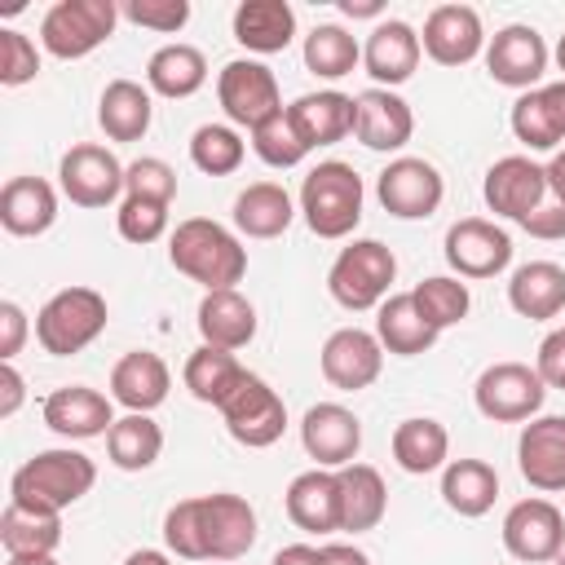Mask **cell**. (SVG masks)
I'll return each mask as SVG.
<instances>
[{
	"instance_id": "52a82bcc",
	"label": "cell",
	"mask_w": 565,
	"mask_h": 565,
	"mask_svg": "<svg viewBox=\"0 0 565 565\" xmlns=\"http://www.w3.org/2000/svg\"><path fill=\"white\" fill-rule=\"evenodd\" d=\"M472 397H477V411L486 419H494V424H521V419H534L539 415V406L547 397V384L525 362H494V366H486L477 375Z\"/></svg>"
},
{
	"instance_id": "94428289",
	"label": "cell",
	"mask_w": 565,
	"mask_h": 565,
	"mask_svg": "<svg viewBox=\"0 0 565 565\" xmlns=\"http://www.w3.org/2000/svg\"><path fill=\"white\" fill-rule=\"evenodd\" d=\"M124 565H172V561L163 552H154V547H137V552L124 556Z\"/></svg>"
},
{
	"instance_id": "8992f818",
	"label": "cell",
	"mask_w": 565,
	"mask_h": 565,
	"mask_svg": "<svg viewBox=\"0 0 565 565\" xmlns=\"http://www.w3.org/2000/svg\"><path fill=\"white\" fill-rule=\"evenodd\" d=\"M115 22H119L115 0H57L40 18V44L53 57L75 62V57H88L97 44H106Z\"/></svg>"
},
{
	"instance_id": "1f68e13d",
	"label": "cell",
	"mask_w": 565,
	"mask_h": 565,
	"mask_svg": "<svg viewBox=\"0 0 565 565\" xmlns=\"http://www.w3.org/2000/svg\"><path fill=\"white\" fill-rule=\"evenodd\" d=\"M508 305L530 318V322H543V318H556L565 309V269L556 260H530L512 274L508 282Z\"/></svg>"
},
{
	"instance_id": "816d5d0a",
	"label": "cell",
	"mask_w": 565,
	"mask_h": 565,
	"mask_svg": "<svg viewBox=\"0 0 565 565\" xmlns=\"http://www.w3.org/2000/svg\"><path fill=\"white\" fill-rule=\"evenodd\" d=\"M534 371H539V380H543L547 388H561V393H565V327L552 331V335H543Z\"/></svg>"
},
{
	"instance_id": "603a6c76",
	"label": "cell",
	"mask_w": 565,
	"mask_h": 565,
	"mask_svg": "<svg viewBox=\"0 0 565 565\" xmlns=\"http://www.w3.org/2000/svg\"><path fill=\"white\" fill-rule=\"evenodd\" d=\"M287 115H291V124L300 128L305 146L318 150V146L344 141V137L353 132V124H358V97L335 93V88H322V93L296 97V102L287 106Z\"/></svg>"
},
{
	"instance_id": "5bb4252c",
	"label": "cell",
	"mask_w": 565,
	"mask_h": 565,
	"mask_svg": "<svg viewBox=\"0 0 565 565\" xmlns=\"http://www.w3.org/2000/svg\"><path fill=\"white\" fill-rule=\"evenodd\" d=\"M446 260L459 278H494L512 260V238L486 216H463L446 230Z\"/></svg>"
},
{
	"instance_id": "5b68a950",
	"label": "cell",
	"mask_w": 565,
	"mask_h": 565,
	"mask_svg": "<svg viewBox=\"0 0 565 565\" xmlns=\"http://www.w3.org/2000/svg\"><path fill=\"white\" fill-rule=\"evenodd\" d=\"M397 278V260L380 238H353L349 247H340V256L331 260L327 274V291L335 296V305H344L349 313L362 309H380L388 300V287Z\"/></svg>"
},
{
	"instance_id": "d6986e66",
	"label": "cell",
	"mask_w": 565,
	"mask_h": 565,
	"mask_svg": "<svg viewBox=\"0 0 565 565\" xmlns=\"http://www.w3.org/2000/svg\"><path fill=\"white\" fill-rule=\"evenodd\" d=\"M486 71L494 75V84H508V88H534L547 71V44L534 26L525 22H512L503 31H494V40L486 44Z\"/></svg>"
},
{
	"instance_id": "d4e9b609",
	"label": "cell",
	"mask_w": 565,
	"mask_h": 565,
	"mask_svg": "<svg viewBox=\"0 0 565 565\" xmlns=\"http://www.w3.org/2000/svg\"><path fill=\"white\" fill-rule=\"evenodd\" d=\"M168 388H172V371H168V362H163L159 353H150V349L124 353V358L115 362V371H110V397H115L119 406L137 411V415H150V411L168 397Z\"/></svg>"
},
{
	"instance_id": "f5cc1de1",
	"label": "cell",
	"mask_w": 565,
	"mask_h": 565,
	"mask_svg": "<svg viewBox=\"0 0 565 565\" xmlns=\"http://www.w3.org/2000/svg\"><path fill=\"white\" fill-rule=\"evenodd\" d=\"M26 344V313L13 300H0V362H13Z\"/></svg>"
},
{
	"instance_id": "e0dca14e",
	"label": "cell",
	"mask_w": 565,
	"mask_h": 565,
	"mask_svg": "<svg viewBox=\"0 0 565 565\" xmlns=\"http://www.w3.org/2000/svg\"><path fill=\"white\" fill-rule=\"evenodd\" d=\"M300 441H305V455L318 459V468H344V463L358 459L362 424H358V415L349 406L318 402L300 419Z\"/></svg>"
},
{
	"instance_id": "7bdbcfd3",
	"label": "cell",
	"mask_w": 565,
	"mask_h": 565,
	"mask_svg": "<svg viewBox=\"0 0 565 565\" xmlns=\"http://www.w3.org/2000/svg\"><path fill=\"white\" fill-rule=\"evenodd\" d=\"M243 154H247V146H243V137H238L230 124H203V128H194V137H190V163H194L199 172H207V177H230V172H238Z\"/></svg>"
},
{
	"instance_id": "e575fe53",
	"label": "cell",
	"mask_w": 565,
	"mask_h": 565,
	"mask_svg": "<svg viewBox=\"0 0 565 565\" xmlns=\"http://www.w3.org/2000/svg\"><path fill=\"white\" fill-rule=\"evenodd\" d=\"M146 84H150V93L172 97V102L194 97L207 84V57L194 44H163L146 62Z\"/></svg>"
},
{
	"instance_id": "db71d44e",
	"label": "cell",
	"mask_w": 565,
	"mask_h": 565,
	"mask_svg": "<svg viewBox=\"0 0 565 565\" xmlns=\"http://www.w3.org/2000/svg\"><path fill=\"white\" fill-rule=\"evenodd\" d=\"M521 230L525 234H534V238H565V203L561 199H547L543 207H534L525 221H521Z\"/></svg>"
},
{
	"instance_id": "7402d4cb",
	"label": "cell",
	"mask_w": 565,
	"mask_h": 565,
	"mask_svg": "<svg viewBox=\"0 0 565 565\" xmlns=\"http://www.w3.org/2000/svg\"><path fill=\"white\" fill-rule=\"evenodd\" d=\"M419 53H424V44H419L415 26L388 18V22H380V26L366 35V44H362V66H366V75L375 79V88H393V84H406V79L415 75Z\"/></svg>"
},
{
	"instance_id": "cb8c5ba5",
	"label": "cell",
	"mask_w": 565,
	"mask_h": 565,
	"mask_svg": "<svg viewBox=\"0 0 565 565\" xmlns=\"http://www.w3.org/2000/svg\"><path fill=\"white\" fill-rule=\"evenodd\" d=\"M415 132V115L411 106L393 93V88H366L358 93V124L353 137L366 150H402Z\"/></svg>"
},
{
	"instance_id": "7c38bea8",
	"label": "cell",
	"mask_w": 565,
	"mask_h": 565,
	"mask_svg": "<svg viewBox=\"0 0 565 565\" xmlns=\"http://www.w3.org/2000/svg\"><path fill=\"white\" fill-rule=\"evenodd\" d=\"M503 547L525 565L556 561L565 552V516H561V508L552 499L512 503L508 516H503Z\"/></svg>"
},
{
	"instance_id": "4dcf8cb0",
	"label": "cell",
	"mask_w": 565,
	"mask_h": 565,
	"mask_svg": "<svg viewBox=\"0 0 565 565\" xmlns=\"http://www.w3.org/2000/svg\"><path fill=\"white\" fill-rule=\"evenodd\" d=\"M335 477H340V530H349V534L375 530L388 508L384 477L371 463H344V468H335Z\"/></svg>"
},
{
	"instance_id": "f907efd6",
	"label": "cell",
	"mask_w": 565,
	"mask_h": 565,
	"mask_svg": "<svg viewBox=\"0 0 565 565\" xmlns=\"http://www.w3.org/2000/svg\"><path fill=\"white\" fill-rule=\"evenodd\" d=\"M119 13L128 22H137V26H150V31L172 35V31H181L190 22V0H128Z\"/></svg>"
},
{
	"instance_id": "03108f58",
	"label": "cell",
	"mask_w": 565,
	"mask_h": 565,
	"mask_svg": "<svg viewBox=\"0 0 565 565\" xmlns=\"http://www.w3.org/2000/svg\"><path fill=\"white\" fill-rule=\"evenodd\" d=\"M207 565H225V561H207Z\"/></svg>"
},
{
	"instance_id": "91938a15",
	"label": "cell",
	"mask_w": 565,
	"mask_h": 565,
	"mask_svg": "<svg viewBox=\"0 0 565 565\" xmlns=\"http://www.w3.org/2000/svg\"><path fill=\"white\" fill-rule=\"evenodd\" d=\"M340 13H349V18H380L384 0H340Z\"/></svg>"
},
{
	"instance_id": "9a60e30c",
	"label": "cell",
	"mask_w": 565,
	"mask_h": 565,
	"mask_svg": "<svg viewBox=\"0 0 565 565\" xmlns=\"http://www.w3.org/2000/svg\"><path fill=\"white\" fill-rule=\"evenodd\" d=\"M203 521V556L207 561H238L256 543V508L243 494H199Z\"/></svg>"
},
{
	"instance_id": "d590c367",
	"label": "cell",
	"mask_w": 565,
	"mask_h": 565,
	"mask_svg": "<svg viewBox=\"0 0 565 565\" xmlns=\"http://www.w3.org/2000/svg\"><path fill=\"white\" fill-rule=\"evenodd\" d=\"M441 499L459 516H486L499 499V472L486 459H450L441 468Z\"/></svg>"
},
{
	"instance_id": "2e32d148",
	"label": "cell",
	"mask_w": 565,
	"mask_h": 565,
	"mask_svg": "<svg viewBox=\"0 0 565 565\" xmlns=\"http://www.w3.org/2000/svg\"><path fill=\"white\" fill-rule=\"evenodd\" d=\"M380 366H384V344L362 327H340L322 344V375L331 388L358 393L380 380Z\"/></svg>"
},
{
	"instance_id": "f1b7e54d",
	"label": "cell",
	"mask_w": 565,
	"mask_h": 565,
	"mask_svg": "<svg viewBox=\"0 0 565 565\" xmlns=\"http://www.w3.org/2000/svg\"><path fill=\"white\" fill-rule=\"evenodd\" d=\"M194 322H199L203 344L230 349V353L243 349V344H252V335H256V309H252V300L238 296L234 287H230V291H207V296L199 300Z\"/></svg>"
},
{
	"instance_id": "ee69618b",
	"label": "cell",
	"mask_w": 565,
	"mask_h": 565,
	"mask_svg": "<svg viewBox=\"0 0 565 565\" xmlns=\"http://www.w3.org/2000/svg\"><path fill=\"white\" fill-rule=\"evenodd\" d=\"M411 296H415L419 313L428 318V327H437V331H446V327L463 322V318H468V305H472V296H468V282H459V278H446V274H433V278H424V282H419Z\"/></svg>"
},
{
	"instance_id": "be15d7a7",
	"label": "cell",
	"mask_w": 565,
	"mask_h": 565,
	"mask_svg": "<svg viewBox=\"0 0 565 565\" xmlns=\"http://www.w3.org/2000/svg\"><path fill=\"white\" fill-rule=\"evenodd\" d=\"M556 66H561V71H565V35H561V40H556Z\"/></svg>"
},
{
	"instance_id": "836d02e7",
	"label": "cell",
	"mask_w": 565,
	"mask_h": 565,
	"mask_svg": "<svg viewBox=\"0 0 565 565\" xmlns=\"http://www.w3.org/2000/svg\"><path fill=\"white\" fill-rule=\"evenodd\" d=\"M375 335H380V344H384L388 353L415 358V353H428L441 331L428 327V318L419 313L415 296L402 291V296H388V300L380 305V313H375Z\"/></svg>"
},
{
	"instance_id": "60d3db41",
	"label": "cell",
	"mask_w": 565,
	"mask_h": 565,
	"mask_svg": "<svg viewBox=\"0 0 565 565\" xmlns=\"http://www.w3.org/2000/svg\"><path fill=\"white\" fill-rule=\"evenodd\" d=\"M159 450H163V428H159L150 415L128 411V415L115 419L110 433H106V455H110V463L124 468V472L150 468V463L159 459Z\"/></svg>"
},
{
	"instance_id": "484cf974",
	"label": "cell",
	"mask_w": 565,
	"mask_h": 565,
	"mask_svg": "<svg viewBox=\"0 0 565 565\" xmlns=\"http://www.w3.org/2000/svg\"><path fill=\"white\" fill-rule=\"evenodd\" d=\"M512 132L530 150H556L565 141V79L521 93L512 102Z\"/></svg>"
},
{
	"instance_id": "9f6ffc18",
	"label": "cell",
	"mask_w": 565,
	"mask_h": 565,
	"mask_svg": "<svg viewBox=\"0 0 565 565\" xmlns=\"http://www.w3.org/2000/svg\"><path fill=\"white\" fill-rule=\"evenodd\" d=\"M322 565H371V556L353 543H327L322 547Z\"/></svg>"
},
{
	"instance_id": "4fadbf2b",
	"label": "cell",
	"mask_w": 565,
	"mask_h": 565,
	"mask_svg": "<svg viewBox=\"0 0 565 565\" xmlns=\"http://www.w3.org/2000/svg\"><path fill=\"white\" fill-rule=\"evenodd\" d=\"M486 203L494 216H508V221H525L534 207H543L552 199L547 190V168L525 159V154H503L499 163H490L486 172V185H481Z\"/></svg>"
},
{
	"instance_id": "277c9868",
	"label": "cell",
	"mask_w": 565,
	"mask_h": 565,
	"mask_svg": "<svg viewBox=\"0 0 565 565\" xmlns=\"http://www.w3.org/2000/svg\"><path fill=\"white\" fill-rule=\"evenodd\" d=\"M106 318H110V309H106L102 291H93V287H62L35 313V340H40L44 353L71 358V353L88 349L106 331Z\"/></svg>"
},
{
	"instance_id": "83f0119b",
	"label": "cell",
	"mask_w": 565,
	"mask_h": 565,
	"mask_svg": "<svg viewBox=\"0 0 565 565\" xmlns=\"http://www.w3.org/2000/svg\"><path fill=\"white\" fill-rule=\"evenodd\" d=\"M287 516L305 534L340 530V477L331 468H309L287 486Z\"/></svg>"
},
{
	"instance_id": "6da1fadb",
	"label": "cell",
	"mask_w": 565,
	"mask_h": 565,
	"mask_svg": "<svg viewBox=\"0 0 565 565\" xmlns=\"http://www.w3.org/2000/svg\"><path fill=\"white\" fill-rule=\"evenodd\" d=\"M168 260L185 278L203 282L207 291H230L247 274V247L221 221H207V216H190L172 230Z\"/></svg>"
},
{
	"instance_id": "ffe728a7",
	"label": "cell",
	"mask_w": 565,
	"mask_h": 565,
	"mask_svg": "<svg viewBox=\"0 0 565 565\" xmlns=\"http://www.w3.org/2000/svg\"><path fill=\"white\" fill-rule=\"evenodd\" d=\"M516 468L543 494L565 490V415H539L521 428Z\"/></svg>"
},
{
	"instance_id": "bcb514c9",
	"label": "cell",
	"mask_w": 565,
	"mask_h": 565,
	"mask_svg": "<svg viewBox=\"0 0 565 565\" xmlns=\"http://www.w3.org/2000/svg\"><path fill=\"white\" fill-rule=\"evenodd\" d=\"M115 225H119V234H124L128 243L146 247V243L163 238V230H168V203L124 194V203H119V212H115Z\"/></svg>"
},
{
	"instance_id": "b9f144b4",
	"label": "cell",
	"mask_w": 565,
	"mask_h": 565,
	"mask_svg": "<svg viewBox=\"0 0 565 565\" xmlns=\"http://www.w3.org/2000/svg\"><path fill=\"white\" fill-rule=\"evenodd\" d=\"M358 62H362V44H358L344 26L322 22V26H313V31L305 35V66H309L313 75L340 79V75H349Z\"/></svg>"
},
{
	"instance_id": "681fc988",
	"label": "cell",
	"mask_w": 565,
	"mask_h": 565,
	"mask_svg": "<svg viewBox=\"0 0 565 565\" xmlns=\"http://www.w3.org/2000/svg\"><path fill=\"white\" fill-rule=\"evenodd\" d=\"M35 71H40L35 44H31L22 31L4 26V31H0V84H4V88H18V84L35 79Z\"/></svg>"
},
{
	"instance_id": "7a4b0ae2",
	"label": "cell",
	"mask_w": 565,
	"mask_h": 565,
	"mask_svg": "<svg viewBox=\"0 0 565 565\" xmlns=\"http://www.w3.org/2000/svg\"><path fill=\"white\" fill-rule=\"evenodd\" d=\"M93 481H97V463L84 450H71V446L40 450L13 472L9 503H22L31 512H62L79 503L93 490Z\"/></svg>"
},
{
	"instance_id": "f546056e",
	"label": "cell",
	"mask_w": 565,
	"mask_h": 565,
	"mask_svg": "<svg viewBox=\"0 0 565 565\" xmlns=\"http://www.w3.org/2000/svg\"><path fill=\"white\" fill-rule=\"evenodd\" d=\"M150 119H154V102L150 88H141L137 79H110L102 88L97 124L110 141H141L150 132Z\"/></svg>"
},
{
	"instance_id": "c3c4849f",
	"label": "cell",
	"mask_w": 565,
	"mask_h": 565,
	"mask_svg": "<svg viewBox=\"0 0 565 565\" xmlns=\"http://www.w3.org/2000/svg\"><path fill=\"white\" fill-rule=\"evenodd\" d=\"M124 190L137 194V199L172 203V194H177V172H172L163 159L146 154V159H132V163H128V172H124Z\"/></svg>"
},
{
	"instance_id": "74e56055",
	"label": "cell",
	"mask_w": 565,
	"mask_h": 565,
	"mask_svg": "<svg viewBox=\"0 0 565 565\" xmlns=\"http://www.w3.org/2000/svg\"><path fill=\"white\" fill-rule=\"evenodd\" d=\"M450 455V433L446 424L428 419V415H415V419H402L393 428V459L402 463V472L411 477H424V472H437Z\"/></svg>"
},
{
	"instance_id": "8d00e7d4",
	"label": "cell",
	"mask_w": 565,
	"mask_h": 565,
	"mask_svg": "<svg viewBox=\"0 0 565 565\" xmlns=\"http://www.w3.org/2000/svg\"><path fill=\"white\" fill-rule=\"evenodd\" d=\"M296 207H291V194L278 185V181H252L238 199H234V225L247 234V238H278L287 225H291Z\"/></svg>"
},
{
	"instance_id": "44dd1931",
	"label": "cell",
	"mask_w": 565,
	"mask_h": 565,
	"mask_svg": "<svg viewBox=\"0 0 565 565\" xmlns=\"http://www.w3.org/2000/svg\"><path fill=\"white\" fill-rule=\"evenodd\" d=\"M44 424L57 433V437H71V441H88V437H102L110 433L115 424V406L106 393L88 388V384H62L44 397Z\"/></svg>"
},
{
	"instance_id": "11a10c76",
	"label": "cell",
	"mask_w": 565,
	"mask_h": 565,
	"mask_svg": "<svg viewBox=\"0 0 565 565\" xmlns=\"http://www.w3.org/2000/svg\"><path fill=\"white\" fill-rule=\"evenodd\" d=\"M0 388H4V397H0V419H9V415L22 406V388H26L13 362H4V366H0Z\"/></svg>"
},
{
	"instance_id": "7dc6e473",
	"label": "cell",
	"mask_w": 565,
	"mask_h": 565,
	"mask_svg": "<svg viewBox=\"0 0 565 565\" xmlns=\"http://www.w3.org/2000/svg\"><path fill=\"white\" fill-rule=\"evenodd\" d=\"M163 543L185 556V561H207L203 556V521H199V499H181L163 516Z\"/></svg>"
},
{
	"instance_id": "6f0895ef",
	"label": "cell",
	"mask_w": 565,
	"mask_h": 565,
	"mask_svg": "<svg viewBox=\"0 0 565 565\" xmlns=\"http://www.w3.org/2000/svg\"><path fill=\"white\" fill-rule=\"evenodd\" d=\"M274 565H322V547H309V543H291L274 556Z\"/></svg>"
},
{
	"instance_id": "8fae6325",
	"label": "cell",
	"mask_w": 565,
	"mask_h": 565,
	"mask_svg": "<svg viewBox=\"0 0 565 565\" xmlns=\"http://www.w3.org/2000/svg\"><path fill=\"white\" fill-rule=\"evenodd\" d=\"M124 163L115 159V150L97 146V141H79L62 154L57 177H62V194L79 207H106L119 199L124 190Z\"/></svg>"
},
{
	"instance_id": "f35d334b",
	"label": "cell",
	"mask_w": 565,
	"mask_h": 565,
	"mask_svg": "<svg viewBox=\"0 0 565 565\" xmlns=\"http://www.w3.org/2000/svg\"><path fill=\"white\" fill-rule=\"evenodd\" d=\"M0 543L9 556H53L62 543V512H31L9 503L0 512Z\"/></svg>"
},
{
	"instance_id": "ba28073f",
	"label": "cell",
	"mask_w": 565,
	"mask_h": 565,
	"mask_svg": "<svg viewBox=\"0 0 565 565\" xmlns=\"http://www.w3.org/2000/svg\"><path fill=\"white\" fill-rule=\"evenodd\" d=\"M216 411H221L230 437H234L238 446H247V450L274 446V441L282 437V428H287V406H282V397H278L260 375H252V371L238 380V388H234Z\"/></svg>"
},
{
	"instance_id": "3957f363",
	"label": "cell",
	"mask_w": 565,
	"mask_h": 565,
	"mask_svg": "<svg viewBox=\"0 0 565 565\" xmlns=\"http://www.w3.org/2000/svg\"><path fill=\"white\" fill-rule=\"evenodd\" d=\"M362 177L353 172V163L344 159H327L318 163L305 185H300V212L305 225L318 238H344L353 234V225L362 221Z\"/></svg>"
},
{
	"instance_id": "d6a6232c",
	"label": "cell",
	"mask_w": 565,
	"mask_h": 565,
	"mask_svg": "<svg viewBox=\"0 0 565 565\" xmlns=\"http://www.w3.org/2000/svg\"><path fill=\"white\" fill-rule=\"evenodd\" d=\"M296 35V13L287 0H243L234 9V40L252 53H282Z\"/></svg>"
},
{
	"instance_id": "680465c9",
	"label": "cell",
	"mask_w": 565,
	"mask_h": 565,
	"mask_svg": "<svg viewBox=\"0 0 565 565\" xmlns=\"http://www.w3.org/2000/svg\"><path fill=\"white\" fill-rule=\"evenodd\" d=\"M547 190H552V199L565 203V150H556L547 163Z\"/></svg>"
},
{
	"instance_id": "ac0fdd59",
	"label": "cell",
	"mask_w": 565,
	"mask_h": 565,
	"mask_svg": "<svg viewBox=\"0 0 565 565\" xmlns=\"http://www.w3.org/2000/svg\"><path fill=\"white\" fill-rule=\"evenodd\" d=\"M424 53L437 66H468L481 49H486V31H481V13L472 4H437L424 18V35H419Z\"/></svg>"
},
{
	"instance_id": "4316f807",
	"label": "cell",
	"mask_w": 565,
	"mask_h": 565,
	"mask_svg": "<svg viewBox=\"0 0 565 565\" xmlns=\"http://www.w3.org/2000/svg\"><path fill=\"white\" fill-rule=\"evenodd\" d=\"M57 221V190L44 177H9L0 190V225L13 238H35Z\"/></svg>"
},
{
	"instance_id": "30bf717a",
	"label": "cell",
	"mask_w": 565,
	"mask_h": 565,
	"mask_svg": "<svg viewBox=\"0 0 565 565\" xmlns=\"http://www.w3.org/2000/svg\"><path fill=\"white\" fill-rule=\"evenodd\" d=\"M216 97H221V110L243 128H256L282 110V93H278L274 71L265 62H252V57H234L221 66Z\"/></svg>"
},
{
	"instance_id": "f6af8a7d",
	"label": "cell",
	"mask_w": 565,
	"mask_h": 565,
	"mask_svg": "<svg viewBox=\"0 0 565 565\" xmlns=\"http://www.w3.org/2000/svg\"><path fill=\"white\" fill-rule=\"evenodd\" d=\"M252 150H256V159L269 163V168H296V163L309 154V146H305L300 128L291 124L287 106H282L278 115H269L265 124L252 128Z\"/></svg>"
},
{
	"instance_id": "e7e4bbea",
	"label": "cell",
	"mask_w": 565,
	"mask_h": 565,
	"mask_svg": "<svg viewBox=\"0 0 565 565\" xmlns=\"http://www.w3.org/2000/svg\"><path fill=\"white\" fill-rule=\"evenodd\" d=\"M552 565H565V552H561V556H556V561H552Z\"/></svg>"
},
{
	"instance_id": "ab89813d",
	"label": "cell",
	"mask_w": 565,
	"mask_h": 565,
	"mask_svg": "<svg viewBox=\"0 0 565 565\" xmlns=\"http://www.w3.org/2000/svg\"><path fill=\"white\" fill-rule=\"evenodd\" d=\"M243 375H247V371L238 366V358H234L230 349H212V344H199V349L185 358V371H181L185 388H190L199 402H207V406H221V402L238 388Z\"/></svg>"
},
{
	"instance_id": "9c48e42d",
	"label": "cell",
	"mask_w": 565,
	"mask_h": 565,
	"mask_svg": "<svg viewBox=\"0 0 565 565\" xmlns=\"http://www.w3.org/2000/svg\"><path fill=\"white\" fill-rule=\"evenodd\" d=\"M441 194H446L441 172L428 159H415V154L393 159L375 177V199L397 221H424V216H433L441 207Z\"/></svg>"
},
{
	"instance_id": "6125c7cd",
	"label": "cell",
	"mask_w": 565,
	"mask_h": 565,
	"mask_svg": "<svg viewBox=\"0 0 565 565\" xmlns=\"http://www.w3.org/2000/svg\"><path fill=\"white\" fill-rule=\"evenodd\" d=\"M4 565H57V556H9Z\"/></svg>"
}]
</instances>
